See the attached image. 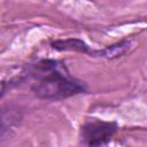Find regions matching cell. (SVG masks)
Returning a JSON list of instances; mask_svg holds the SVG:
<instances>
[{"label": "cell", "instance_id": "1", "mask_svg": "<svg viewBox=\"0 0 147 147\" xmlns=\"http://www.w3.org/2000/svg\"><path fill=\"white\" fill-rule=\"evenodd\" d=\"M28 77L32 79V92L44 100H63L87 91L86 84L71 76L67 65L57 60L38 61L30 68Z\"/></svg>", "mask_w": 147, "mask_h": 147}, {"label": "cell", "instance_id": "2", "mask_svg": "<svg viewBox=\"0 0 147 147\" xmlns=\"http://www.w3.org/2000/svg\"><path fill=\"white\" fill-rule=\"evenodd\" d=\"M117 130L118 126L115 122L93 119L82 126L80 139L86 147H102L111 140Z\"/></svg>", "mask_w": 147, "mask_h": 147}, {"label": "cell", "instance_id": "3", "mask_svg": "<svg viewBox=\"0 0 147 147\" xmlns=\"http://www.w3.org/2000/svg\"><path fill=\"white\" fill-rule=\"evenodd\" d=\"M52 47L57 51H76L80 53L92 54V51L90 49V47L83 40L76 39V38H70L65 40H56L52 42Z\"/></svg>", "mask_w": 147, "mask_h": 147}, {"label": "cell", "instance_id": "4", "mask_svg": "<svg viewBox=\"0 0 147 147\" xmlns=\"http://www.w3.org/2000/svg\"><path fill=\"white\" fill-rule=\"evenodd\" d=\"M131 42L127 41V40H124V41H121V42H117L115 45H111V46H108L107 48L102 49V51H98V52H94L92 51V55L93 56H103V57H107V59H116V57H119L122 55H124L129 49H130V46Z\"/></svg>", "mask_w": 147, "mask_h": 147}]
</instances>
